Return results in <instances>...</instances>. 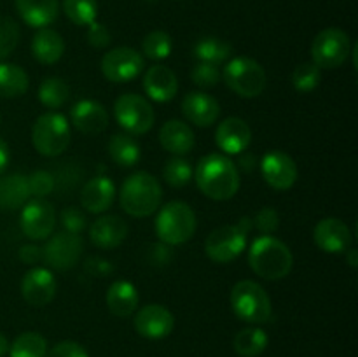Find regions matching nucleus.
<instances>
[{
  "label": "nucleus",
  "instance_id": "nucleus-1",
  "mask_svg": "<svg viewBox=\"0 0 358 357\" xmlns=\"http://www.w3.org/2000/svg\"><path fill=\"white\" fill-rule=\"evenodd\" d=\"M194 181L199 191L210 200L226 202L238 192L241 184L240 170L236 163L226 154L212 153L198 161L194 170Z\"/></svg>",
  "mask_w": 358,
  "mask_h": 357
},
{
  "label": "nucleus",
  "instance_id": "nucleus-2",
  "mask_svg": "<svg viewBox=\"0 0 358 357\" xmlns=\"http://www.w3.org/2000/svg\"><path fill=\"white\" fill-rule=\"evenodd\" d=\"M248 265L255 275L266 280H282L292 272V251L271 234L257 237L248 251Z\"/></svg>",
  "mask_w": 358,
  "mask_h": 357
},
{
  "label": "nucleus",
  "instance_id": "nucleus-3",
  "mask_svg": "<svg viewBox=\"0 0 358 357\" xmlns=\"http://www.w3.org/2000/svg\"><path fill=\"white\" fill-rule=\"evenodd\" d=\"M119 202L128 216L149 217L161 206L163 188L149 172H135L122 182Z\"/></svg>",
  "mask_w": 358,
  "mask_h": 357
},
{
  "label": "nucleus",
  "instance_id": "nucleus-4",
  "mask_svg": "<svg viewBox=\"0 0 358 357\" xmlns=\"http://www.w3.org/2000/svg\"><path fill=\"white\" fill-rule=\"evenodd\" d=\"M231 310L240 321L248 324H264L271 318L273 307L268 293L254 280H240L229 294Z\"/></svg>",
  "mask_w": 358,
  "mask_h": 357
},
{
  "label": "nucleus",
  "instance_id": "nucleus-5",
  "mask_svg": "<svg viewBox=\"0 0 358 357\" xmlns=\"http://www.w3.org/2000/svg\"><path fill=\"white\" fill-rule=\"evenodd\" d=\"M252 227L254 226L250 217H241L236 224H226L213 230L205 240L206 255L219 265L234 261L247 248L248 233Z\"/></svg>",
  "mask_w": 358,
  "mask_h": 357
},
{
  "label": "nucleus",
  "instance_id": "nucleus-6",
  "mask_svg": "<svg viewBox=\"0 0 358 357\" xmlns=\"http://www.w3.org/2000/svg\"><path fill=\"white\" fill-rule=\"evenodd\" d=\"M156 234L159 241L170 245H182L196 233V214L185 202H170L159 210L156 217Z\"/></svg>",
  "mask_w": 358,
  "mask_h": 357
},
{
  "label": "nucleus",
  "instance_id": "nucleus-7",
  "mask_svg": "<svg viewBox=\"0 0 358 357\" xmlns=\"http://www.w3.org/2000/svg\"><path fill=\"white\" fill-rule=\"evenodd\" d=\"M222 79L233 93L241 98H257L268 86L264 66L247 56L229 59L222 70Z\"/></svg>",
  "mask_w": 358,
  "mask_h": 357
},
{
  "label": "nucleus",
  "instance_id": "nucleus-8",
  "mask_svg": "<svg viewBox=\"0 0 358 357\" xmlns=\"http://www.w3.org/2000/svg\"><path fill=\"white\" fill-rule=\"evenodd\" d=\"M70 122L59 112H45L38 115L31 128V144L35 150L45 158H56L66 150L70 144Z\"/></svg>",
  "mask_w": 358,
  "mask_h": 357
},
{
  "label": "nucleus",
  "instance_id": "nucleus-9",
  "mask_svg": "<svg viewBox=\"0 0 358 357\" xmlns=\"http://www.w3.org/2000/svg\"><path fill=\"white\" fill-rule=\"evenodd\" d=\"M114 115L117 125L133 136L145 135L156 121L152 105L136 93L121 94L114 104Z\"/></svg>",
  "mask_w": 358,
  "mask_h": 357
},
{
  "label": "nucleus",
  "instance_id": "nucleus-10",
  "mask_svg": "<svg viewBox=\"0 0 358 357\" xmlns=\"http://www.w3.org/2000/svg\"><path fill=\"white\" fill-rule=\"evenodd\" d=\"M352 41L341 28H325L311 44V59L318 69H338L348 59Z\"/></svg>",
  "mask_w": 358,
  "mask_h": 357
},
{
  "label": "nucleus",
  "instance_id": "nucleus-11",
  "mask_svg": "<svg viewBox=\"0 0 358 357\" xmlns=\"http://www.w3.org/2000/svg\"><path fill=\"white\" fill-rule=\"evenodd\" d=\"M100 69L110 83H131L145 69V58L136 49L122 46L105 52Z\"/></svg>",
  "mask_w": 358,
  "mask_h": 357
},
{
  "label": "nucleus",
  "instance_id": "nucleus-12",
  "mask_svg": "<svg viewBox=\"0 0 358 357\" xmlns=\"http://www.w3.org/2000/svg\"><path fill=\"white\" fill-rule=\"evenodd\" d=\"M84 251V241L80 234L59 231L51 238H48L45 245L42 247V261L52 270L65 272L73 268L79 262Z\"/></svg>",
  "mask_w": 358,
  "mask_h": 357
},
{
  "label": "nucleus",
  "instance_id": "nucleus-13",
  "mask_svg": "<svg viewBox=\"0 0 358 357\" xmlns=\"http://www.w3.org/2000/svg\"><path fill=\"white\" fill-rule=\"evenodd\" d=\"M20 226L31 241L48 240L56 226V212L44 198L28 200L20 214Z\"/></svg>",
  "mask_w": 358,
  "mask_h": 357
},
{
  "label": "nucleus",
  "instance_id": "nucleus-14",
  "mask_svg": "<svg viewBox=\"0 0 358 357\" xmlns=\"http://www.w3.org/2000/svg\"><path fill=\"white\" fill-rule=\"evenodd\" d=\"M262 178L269 188L287 191L296 184L299 170L292 158L283 150H268L261 160Z\"/></svg>",
  "mask_w": 358,
  "mask_h": 357
},
{
  "label": "nucleus",
  "instance_id": "nucleus-15",
  "mask_svg": "<svg viewBox=\"0 0 358 357\" xmlns=\"http://www.w3.org/2000/svg\"><path fill=\"white\" fill-rule=\"evenodd\" d=\"M136 332L147 340H163L171 335L175 328V317L163 304H145L135 314Z\"/></svg>",
  "mask_w": 358,
  "mask_h": 357
},
{
  "label": "nucleus",
  "instance_id": "nucleus-16",
  "mask_svg": "<svg viewBox=\"0 0 358 357\" xmlns=\"http://www.w3.org/2000/svg\"><path fill=\"white\" fill-rule=\"evenodd\" d=\"M58 290V282L48 268L35 266L24 273L21 280V296L31 307H45L51 303Z\"/></svg>",
  "mask_w": 358,
  "mask_h": 357
},
{
  "label": "nucleus",
  "instance_id": "nucleus-17",
  "mask_svg": "<svg viewBox=\"0 0 358 357\" xmlns=\"http://www.w3.org/2000/svg\"><path fill=\"white\" fill-rule=\"evenodd\" d=\"M313 240L327 254H345L352 247L353 234L348 224L338 217H325L315 226Z\"/></svg>",
  "mask_w": 358,
  "mask_h": 357
},
{
  "label": "nucleus",
  "instance_id": "nucleus-18",
  "mask_svg": "<svg viewBox=\"0 0 358 357\" xmlns=\"http://www.w3.org/2000/svg\"><path fill=\"white\" fill-rule=\"evenodd\" d=\"M70 119L77 132L84 135H100L108 128V112L100 102L80 100L70 108Z\"/></svg>",
  "mask_w": 358,
  "mask_h": 357
},
{
  "label": "nucleus",
  "instance_id": "nucleus-19",
  "mask_svg": "<svg viewBox=\"0 0 358 357\" xmlns=\"http://www.w3.org/2000/svg\"><path fill=\"white\" fill-rule=\"evenodd\" d=\"M115 195H117V189L112 178L98 175V177L90 178L80 189V206L90 214H103L114 205Z\"/></svg>",
  "mask_w": 358,
  "mask_h": 357
},
{
  "label": "nucleus",
  "instance_id": "nucleus-20",
  "mask_svg": "<svg viewBox=\"0 0 358 357\" xmlns=\"http://www.w3.org/2000/svg\"><path fill=\"white\" fill-rule=\"evenodd\" d=\"M182 114L185 115L189 122L199 126V128H208L219 119L220 105L212 94H206L205 91H191L182 100Z\"/></svg>",
  "mask_w": 358,
  "mask_h": 357
},
{
  "label": "nucleus",
  "instance_id": "nucleus-21",
  "mask_svg": "<svg viewBox=\"0 0 358 357\" xmlns=\"http://www.w3.org/2000/svg\"><path fill=\"white\" fill-rule=\"evenodd\" d=\"M252 130L241 118H227L217 126L215 144L226 154H241L250 147Z\"/></svg>",
  "mask_w": 358,
  "mask_h": 357
},
{
  "label": "nucleus",
  "instance_id": "nucleus-22",
  "mask_svg": "<svg viewBox=\"0 0 358 357\" xmlns=\"http://www.w3.org/2000/svg\"><path fill=\"white\" fill-rule=\"evenodd\" d=\"M143 91L150 100L166 104L177 97L178 79L171 69L164 65H152L143 76Z\"/></svg>",
  "mask_w": 358,
  "mask_h": 357
},
{
  "label": "nucleus",
  "instance_id": "nucleus-23",
  "mask_svg": "<svg viewBox=\"0 0 358 357\" xmlns=\"http://www.w3.org/2000/svg\"><path fill=\"white\" fill-rule=\"evenodd\" d=\"M128 231L129 227L122 217L112 216V214L110 216H101L91 224L90 240L93 241L94 247L110 251V248L119 247L126 240Z\"/></svg>",
  "mask_w": 358,
  "mask_h": 357
},
{
  "label": "nucleus",
  "instance_id": "nucleus-24",
  "mask_svg": "<svg viewBox=\"0 0 358 357\" xmlns=\"http://www.w3.org/2000/svg\"><path fill=\"white\" fill-rule=\"evenodd\" d=\"M159 142L168 153L175 156H185L194 149V133L187 122L180 119H170L163 125L159 132Z\"/></svg>",
  "mask_w": 358,
  "mask_h": 357
},
{
  "label": "nucleus",
  "instance_id": "nucleus-25",
  "mask_svg": "<svg viewBox=\"0 0 358 357\" xmlns=\"http://www.w3.org/2000/svg\"><path fill=\"white\" fill-rule=\"evenodd\" d=\"M21 20L31 28H48L59 13L58 0H14Z\"/></svg>",
  "mask_w": 358,
  "mask_h": 357
},
{
  "label": "nucleus",
  "instance_id": "nucleus-26",
  "mask_svg": "<svg viewBox=\"0 0 358 357\" xmlns=\"http://www.w3.org/2000/svg\"><path fill=\"white\" fill-rule=\"evenodd\" d=\"M138 290L129 280H115L105 294L107 308L115 317H129L138 308Z\"/></svg>",
  "mask_w": 358,
  "mask_h": 357
},
{
  "label": "nucleus",
  "instance_id": "nucleus-27",
  "mask_svg": "<svg viewBox=\"0 0 358 357\" xmlns=\"http://www.w3.org/2000/svg\"><path fill=\"white\" fill-rule=\"evenodd\" d=\"M65 52V41L52 28H38L31 38V55L42 65H52L62 59Z\"/></svg>",
  "mask_w": 358,
  "mask_h": 357
},
{
  "label": "nucleus",
  "instance_id": "nucleus-28",
  "mask_svg": "<svg viewBox=\"0 0 358 357\" xmlns=\"http://www.w3.org/2000/svg\"><path fill=\"white\" fill-rule=\"evenodd\" d=\"M30 200L28 177L21 174H10L0 177V209L17 210Z\"/></svg>",
  "mask_w": 358,
  "mask_h": 357
},
{
  "label": "nucleus",
  "instance_id": "nucleus-29",
  "mask_svg": "<svg viewBox=\"0 0 358 357\" xmlns=\"http://www.w3.org/2000/svg\"><path fill=\"white\" fill-rule=\"evenodd\" d=\"M107 150L110 160L122 168H131L142 158L140 144L128 133H115L107 144Z\"/></svg>",
  "mask_w": 358,
  "mask_h": 357
},
{
  "label": "nucleus",
  "instance_id": "nucleus-30",
  "mask_svg": "<svg viewBox=\"0 0 358 357\" xmlns=\"http://www.w3.org/2000/svg\"><path fill=\"white\" fill-rule=\"evenodd\" d=\"M30 86L28 74L14 63H0V97L17 98Z\"/></svg>",
  "mask_w": 358,
  "mask_h": 357
},
{
  "label": "nucleus",
  "instance_id": "nucleus-31",
  "mask_svg": "<svg viewBox=\"0 0 358 357\" xmlns=\"http://www.w3.org/2000/svg\"><path fill=\"white\" fill-rule=\"evenodd\" d=\"M269 338L264 329L245 328L236 332L233 340V346L238 356L241 357H259L268 346Z\"/></svg>",
  "mask_w": 358,
  "mask_h": 357
},
{
  "label": "nucleus",
  "instance_id": "nucleus-32",
  "mask_svg": "<svg viewBox=\"0 0 358 357\" xmlns=\"http://www.w3.org/2000/svg\"><path fill=\"white\" fill-rule=\"evenodd\" d=\"M233 55V46L219 37H203L194 46V58L203 63L220 65Z\"/></svg>",
  "mask_w": 358,
  "mask_h": 357
},
{
  "label": "nucleus",
  "instance_id": "nucleus-33",
  "mask_svg": "<svg viewBox=\"0 0 358 357\" xmlns=\"http://www.w3.org/2000/svg\"><path fill=\"white\" fill-rule=\"evenodd\" d=\"M70 97V88L59 77H45L38 86V100L48 108H59L66 104Z\"/></svg>",
  "mask_w": 358,
  "mask_h": 357
},
{
  "label": "nucleus",
  "instance_id": "nucleus-34",
  "mask_svg": "<svg viewBox=\"0 0 358 357\" xmlns=\"http://www.w3.org/2000/svg\"><path fill=\"white\" fill-rule=\"evenodd\" d=\"M48 342L35 331H27L17 336L9 346L10 357H45Z\"/></svg>",
  "mask_w": 358,
  "mask_h": 357
},
{
  "label": "nucleus",
  "instance_id": "nucleus-35",
  "mask_svg": "<svg viewBox=\"0 0 358 357\" xmlns=\"http://www.w3.org/2000/svg\"><path fill=\"white\" fill-rule=\"evenodd\" d=\"M66 18L77 27H90L98 16L96 0H63Z\"/></svg>",
  "mask_w": 358,
  "mask_h": 357
},
{
  "label": "nucleus",
  "instance_id": "nucleus-36",
  "mask_svg": "<svg viewBox=\"0 0 358 357\" xmlns=\"http://www.w3.org/2000/svg\"><path fill=\"white\" fill-rule=\"evenodd\" d=\"M142 51L149 59L161 62V59H166L171 55V51H173V41H171L170 34H166V31L154 30L143 37Z\"/></svg>",
  "mask_w": 358,
  "mask_h": 357
},
{
  "label": "nucleus",
  "instance_id": "nucleus-37",
  "mask_svg": "<svg viewBox=\"0 0 358 357\" xmlns=\"http://www.w3.org/2000/svg\"><path fill=\"white\" fill-rule=\"evenodd\" d=\"M192 167L185 158L175 156L166 161L163 168V178L171 188H184L192 178Z\"/></svg>",
  "mask_w": 358,
  "mask_h": 357
},
{
  "label": "nucleus",
  "instance_id": "nucleus-38",
  "mask_svg": "<svg viewBox=\"0 0 358 357\" xmlns=\"http://www.w3.org/2000/svg\"><path fill=\"white\" fill-rule=\"evenodd\" d=\"M322 80V70L311 63H301L296 66L292 74V86L299 93H310V91L317 90L318 84Z\"/></svg>",
  "mask_w": 358,
  "mask_h": 357
},
{
  "label": "nucleus",
  "instance_id": "nucleus-39",
  "mask_svg": "<svg viewBox=\"0 0 358 357\" xmlns=\"http://www.w3.org/2000/svg\"><path fill=\"white\" fill-rule=\"evenodd\" d=\"M20 42V27L13 18L0 16V62L9 58Z\"/></svg>",
  "mask_w": 358,
  "mask_h": 357
},
{
  "label": "nucleus",
  "instance_id": "nucleus-40",
  "mask_svg": "<svg viewBox=\"0 0 358 357\" xmlns=\"http://www.w3.org/2000/svg\"><path fill=\"white\" fill-rule=\"evenodd\" d=\"M191 79L196 86L203 88V90H210V88H215L220 83L222 74H220L219 65L198 62V65L192 66Z\"/></svg>",
  "mask_w": 358,
  "mask_h": 357
},
{
  "label": "nucleus",
  "instance_id": "nucleus-41",
  "mask_svg": "<svg viewBox=\"0 0 358 357\" xmlns=\"http://www.w3.org/2000/svg\"><path fill=\"white\" fill-rule=\"evenodd\" d=\"M59 224L63 226V230L69 231V233L80 234L87 226V217L77 206H66L59 212Z\"/></svg>",
  "mask_w": 358,
  "mask_h": 357
},
{
  "label": "nucleus",
  "instance_id": "nucleus-42",
  "mask_svg": "<svg viewBox=\"0 0 358 357\" xmlns=\"http://www.w3.org/2000/svg\"><path fill=\"white\" fill-rule=\"evenodd\" d=\"M28 188H30V196H34V198H45L55 189V178H52L49 172L37 170L31 175H28Z\"/></svg>",
  "mask_w": 358,
  "mask_h": 357
},
{
  "label": "nucleus",
  "instance_id": "nucleus-43",
  "mask_svg": "<svg viewBox=\"0 0 358 357\" xmlns=\"http://www.w3.org/2000/svg\"><path fill=\"white\" fill-rule=\"evenodd\" d=\"M252 226L261 231L262 234H273L280 227L278 212L271 206H264L255 214V217L252 219Z\"/></svg>",
  "mask_w": 358,
  "mask_h": 357
},
{
  "label": "nucleus",
  "instance_id": "nucleus-44",
  "mask_svg": "<svg viewBox=\"0 0 358 357\" xmlns=\"http://www.w3.org/2000/svg\"><path fill=\"white\" fill-rule=\"evenodd\" d=\"M45 357H90V354L77 342H59L45 354Z\"/></svg>",
  "mask_w": 358,
  "mask_h": 357
},
{
  "label": "nucleus",
  "instance_id": "nucleus-45",
  "mask_svg": "<svg viewBox=\"0 0 358 357\" xmlns=\"http://www.w3.org/2000/svg\"><path fill=\"white\" fill-rule=\"evenodd\" d=\"M110 31L103 27L98 21H93V23L87 27V44L93 46L96 49H103L110 44Z\"/></svg>",
  "mask_w": 358,
  "mask_h": 357
},
{
  "label": "nucleus",
  "instance_id": "nucleus-46",
  "mask_svg": "<svg viewBox=\"0 0 358 357\" xmlns=\"http://www.w3.org/2000/svg\"><path fill=\"white\" fill-rule=\"evenodd\" d=\"M147 255H149V261L150 265L154 266H166L170 265V261L173 259V251H171L170 245L163 244H152L147 251Z\"/></svg>",
  "mask_w": 358,
  "mask_h": 357
},
{
  "label": "nucleus",
  "instance_id": "nucleus-47",
  "mask_svg": "<svg viewBox=\"0 0 358 357\" xmlns=\"http://www.w3.org/2000/svg\"><path fill=\"white\" fill-rule=\"evenodd\" d=\"M84 268H86V272L90 273V275H94V276H103L114 272L112 262L101 258H90L86 261V266H84Z\"/></svg>",
  "mask_w": 358,
  "mask_h": 357
},
{
  "label": "nucleus",
  "instance_id": "nucleus-48",
  "mask_svg": "<svg viewBox=\"0 0 358 357\" xmlns=\"http://www.w3.org/2000/svg\"><path fill=\"white\" fill-rule=\"evenodd\" d=\"M17 255H20V259L24 262V265L34 266L42 261V247H38V245H34V244L23 245V247H20Z\"/></svg>",
  "mask_w": 358,
  "mask_h": 357
},
{
  "label": "nucleus",
  "instance_id": "nucleus-49",
  "mask_svg": "<svg viewBox=\"0 0 358 357\" xmlns=\"http://www.w3.org/2000/svg\"><path fill=\"white\" fill-rule=\"evenodd\" d=\"M238 156H240V160H238V164H240L241 170H243V172L254 170L255 164H257V158H255L254 154H250V153H247V150H245V153L238 154Z\"/></svg>",
  "mask_w": 358,
  "mask_h": 357
},
{
  "label": "nucleus",
  "instance_id": "nucleus-50",
  "mask_svg": "<svg viewBox=\"0 0 358 357\" xmlns=\"http://www.w3.org/2000/svg\"><path fill=\"white\" fill-rule=\"evenodd\" d=\"M9 160H10L9 146L6 144V140L0 139V177H2V174L6 172L7 164H9Z\"/></svg>",
  "mask_w": 358,
  "mask_h": 357
},
{
  "label": "nucleus",
  "instance_id": "nucleus-51",
  "mask_svg": "<svg viewBox=\"0 0 358 357\" xmlns=\"http://www.w3.org/2000/svg\"><path fill=\"white\" fill-rule=\"evenodd\" d=\"M345 255H346V261H348V265L352 266V268H357L358 266V251L357 248L350 247L348 251L345 252Z\"/></svg>",
  "mask_w": 358,
  "mask_h": 357
},
{
  "label": "nucleus",
  "instance_id": "nucleus-52",
  "mask_svg": "<svg viewBox=\"0 0 358 357\" xmlns=\"http://www.w3.org/2000/svg\"><path fill=\"white\" fill-rule=\"evenodd\" d=\"M9 340L6 338V335L0 332V357H6L9 354Z\"/></svg>",
  "mask_w": 358,
  "mask_h": 357
}]
</instances>
